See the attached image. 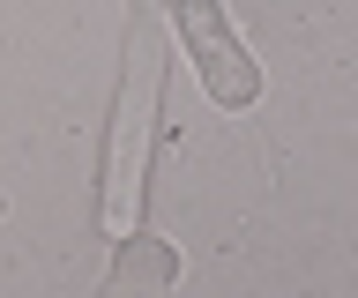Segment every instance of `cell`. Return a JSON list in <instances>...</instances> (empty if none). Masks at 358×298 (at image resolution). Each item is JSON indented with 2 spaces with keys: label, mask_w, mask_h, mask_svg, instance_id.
Instances as JSON below:
<instances>
[{
  "label": "cell",
  "mask_w": 358,
  "mask_h": 298,
  "mask_svg": "<svg viewBox=\"0 0 358 298\" xmlns=\"http://www.w3.org/2000/svg\"><path fill=\"white\" fill-rule=\"evenodd\" d=\"M164 15H172V30H179V52L194 60L209 105L246 112V105L262 97V60H254V52H246V38L231 30L224 0H164Z\"/></svg>",
  "instance_id": "cell-2"
},
{
  "label": "cell",
  "mask_w": 358,
  "mask_h": 298,
  "mask_svg": "<svg viewBox=\"0 0 358 298\" xmlns=\"http://www.w3.org/2000/svg\"><path fill=\"white\" fill-rule=\"evenodd\" d=\"M172 283H179V253L164 246V239L127 231V239H120V261H112V276H105L97 298H172Z\"/></svg>",
  "instance_id": "cell-3"
},
{
  "label": "cell",
  "mask_w": 358,
  "mask_h": 298,
  "mask_svg": "<svg viewBox=\"0 0 358 298\" xmlns=\"http://www.w3.org/2000/svg\"><path fill=\"white\" fill-rule=\"evenodd\" d=\"M157 105H164V0H127L120 90H112V135H105V231L112 239H127L134 216H142Z\"/></svg>",
  "instance_id": "cell-1"
}]
</instances>
